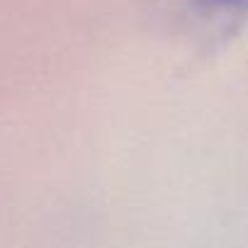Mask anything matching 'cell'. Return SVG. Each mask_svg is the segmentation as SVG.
Here are the masks:
<instances>
[{"label":"cell","mask_w":248,"mask_h":248,"mask_svg":"<svg viewBox=\"0 0 248 248\" xmlns=\"http://www.w3.org/2000/svg\"><path fill=\"white\" fill-rule=\"evenodd\" d=\"M151 13L168 37L214 51L248 25V0H154Z\"/></svg>","instance_id":"obj_1"}]
</instances>
